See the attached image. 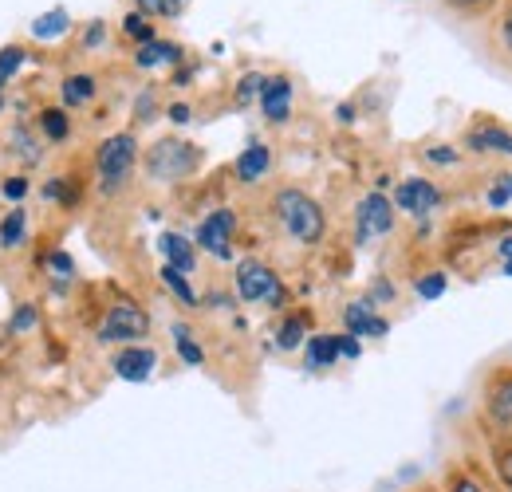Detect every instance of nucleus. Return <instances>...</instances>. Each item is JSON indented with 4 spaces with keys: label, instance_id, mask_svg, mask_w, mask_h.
Segmentation results:
<instances>
[{
    "label": "nucleus",
    "instance_id": "nucleus-1",
    "mask_svg": "<svg viewBox=\"0 0 512 492\" xmlns=\"http://www.w3.org/2000/svg\"><path fill=\"white\" fill-rule=\"evenodd\" d=\"M272 213H276L280 229L304 248L320 245L323 233H327V213H323V205L308 193V189H296V185L276 189V197H272Z\"/></svg>",
    "mask_w": 512,
    "mask_h": 492
},
{
    "label": "nucleus",
    "instance_id": "nucleus-2",
    "mask_svg": "<svg viewBox=\"0 0 512 492\" xmlns=\"http://www.w3.org/2000/svg\"><path fill=\"white\" fill-rule=\"evenodd\" d=\"M138 166V138L130 130H119V134H107L95 150V174H99V193H119L127 189L130 174Z\"/></svg>",
    "mask_w": 512,
    "mask_h": 492
},
{
    "label": "nucleus",
    "instance_id": "nucleus-3",
    "mask_svg": "<svg viewBox=\"0 0 512 492\" xmlns=\"http://www.w3.org/2000/svg\"><path fill=\"white\" fill-rule=\"evenodd\" d=\"M201 170V146L193 142H182V138H162L146 150V174L154 182L162 185H174V182H186Z\"/></svg>",
    "mask_w": 512,
    "mask_h": 492
},
{
    "label": "nucleus",
    "instance_id": "nucleus-4",
    "mask_svg": "<svg viewBox=\"0 0 512 492\" xmlns=\"http://www.w3.org/2000/svg\"><path fill=\"white\" fill-rule=\"evenodd\" d=\"M233 284H237V296H241L245 304H264V308H284V304H288L284 280L276 276L272 264H264V260H256V256L237 260Z\"/></svg>",
    "mask_w": 512,
    "mask_h": 492
},
{
    "label": "nucleus",
    "instance_id": "nucleus-5",
    "mask_svg": "<svg viewBox=\"0 0 512 492\" xmlns=\"http://www.w3.org/2000/svg\"><path fill=\"white\" fill-rule=\"evenodd\" d=\"M150 335V311L138 308V304H115V308L103 315V323H99V331H95V339L103 343V347H130V343H138V339H146Z\"/></svg>",
    "mask_w": 512,
    "mask_h": 492
},
{
    "label": "nucleus",
    "instance_id": "nucleus-6",
    "mask_svg": "<svg viewBox=\"0 0 512 492\" xmlns=\"http://www.w3.org/2000/svg\"><path fill=\"white\" fill-rule=\"evenodd\" d=\"M394 221H398V209H394V201L386 193H379V189L363 193L359 205H355V245L367 248L371 241L394 233Z\"/></svg>",
    "mask_w": 512,
    "mask_h": 492
},
{
    "label": "nucleus",
    "instance_id": "nucleus-7",
    "mask_svg": "<svg viewBox=\"0 0 512 492\" xmlns=\"http://www.w3.org/2000/svg\"><path fill=\"white\" fill-rule=\"evenodd\" d=\"M481 414L489 433H512V367L489 370L481 390Z\"/></svg>",
    "mask_w": 512,
    "mask_h": 492
},
{
    "label": "nucleus",
    "instance_id": "nucleus-8",
    "mask_svg": "<svg viewBox=\"0 0 512 492\" xmlns=\"http://www.w3.org/2000/svg\"><path fill=\"white\" fill-rule=\"evenodd\" d=\"M390 201H394L398 213H406L414 221H426L446 201V193H442V185L430 182V178H402V182L394 185V197Z\"/></svg>",
    "mask_w": 512,
    "mask_h": 492
},
{
    "label": "nucleus",
    "instance_id": "nucleus-9",
    "mask_svg": "<svg viewBox=\"0 0 512 492\" xmlns=\"http://www.w3.org/2000/svg\"><path fill=\"white\" fill-rule=\"evenodd\" d=\"M233 237H237V213L233 209H213L197 225V245H201V252H209L221 264L233 260Z\"/></svg>",
    "mask_w": 512,
    "mask_h": 492
},
{
    "label": "nucleus",
    "instance_id": "nucleus-10",
    "mask_svg": "<svg viewBox=\"0 0 512 492\" xmlns=\"http://www.w3.org/2000/svg\"><path fill=\"white\" fill-rule=\"evenodd\" d=\"M465 154L481 158H512V126H501L493 119H481L465 130Z\"/></svg>",
    "mask_w": 512,
    "mask_h": 492
},
{
    "label": "nucleus",
    "instance_id": "nucleus-11",
    "mask_svg": "<svg viewBox=\"0 0 512 492\" xmlns=\"http://www.w3.org/2000/svg\"><path fill=\"white\" fill-rule=\"evenodd\" d=\"M438 489L442 492H497V481H493L489 465H481V461H453V465H446Z\"/></svg>",
    "mask_w": 512,
    "mask_h": 492
},
{
    "label": "nucleus",
    "instance_id": "nucleus-12",
    "mask_svg": "<svg viewBox=\"0 0 512 492\" xmlns=\"http://www.w3.org/2000/svg\"><path fill=\"white\" fill-rule=\"evenodd\" d=\"M292 79L288 75H264V87H260V111L272 126H284L292 119Z\"/></svg>",
    "mask_w": 512,
    "mask_h": 492
},
{
    "label": "nucleus",
    "instance_id": "nucleus-13",
    "mask_svg": "<svg viewBox=\"0 0 512 492\" xmlns=\"http://www.w3.org/2000/svg\"><path fill=\"white\" fill-rule=\"evenodd\" d=\"M343 331L355 339H386L390 335V319L379 315L371 300H355L343 308Z\"/></svg>",
    "mask_w": 512,
    "mask_h": 492
},
{
    "label": "nucleus",
    "instance_id": "nucleus-14",
    "mask_svg": "<svg viewBox=\"0 0 512 492\" xmlns=\"http://www.w3.org/2000/svg\"><path fill=\"white\" fill-rule=\"evenodd\" d=\"M111 370H115L123 382H150V374L158 370V351L146 347V343H130V347H123V351L111 359Z\"/></svg>",
    "mask_w": 512,
    "mask_h": 492
},
{
    "label": "nucleus",
    "instance_id": "nucleus-15",
    "mask_svg": "<svg viewBox=\"0 0 512 492\" xmlns=\"http://www.w3.org/2000/svg\"><path fill=\"white\" fill-rule=\"evenodd\" d=\"M485 465H489V473L497 481V492H512V433H489Z\"/></svg>",
    "mask_w": 512,
    "mask_h": 492
},
{
    "label": "nucleus",
    "instance_id": "nucleus-16",
    "mask_svg": "<svg viewBox=\"0 0 512 492\" xmlns=\"http://www.w3.org/2000/svg\"><path fill=\"white\" fill-rule=\"evenodd\" d=\"M237 182L241 185H256V182H264V174L272 170V150L264 146V142H249L245 150H241V158H237Z\"/></svg>",
    "mask_w": 512,
    "mask_h": 492
},
{
    "label": "nucleus",
    "instance_id": "nucleus-17",
    "mask_svg": "<svg viewBox=\"0 0 512 492\" xmlns=\"http://www.w3.org/2000/svg\"><path fill=\"white\" fill-rule=\"evenodd\" d=\"M158 252H162V260H166L170 268H178V272H186V276H190L193 264H197V248H193V241L182 237V233H162V237H158Z\"/></svg>",
    "mask_w": 512,
    "mask_h": 492
},
{
    "label": "nucleus",
    "instance_id": "nucleus-18",
    "mask_svg": "<svg viewBox=\"0 0 512 492\" xmlns=\"http://www.w3.org/2000/svg\"><path fill=\"white\" fill-rule=\"evenodd\" d=\"M339 363V335H308L304 343V367L308 370H331Z\"/></svg>",
    "mask_w": 512,
    "mask_h": 492
},
{
    "label": "nucleus",
    "instance_id": "nucleus-19",
    "mask_svg": "<svg viewBox=\"0 0 512 492\" xmlns=\"http://www.w3.org/2000/svg\"><path fill=\"white\" fill-rule=\"evenodd\" d=\"M186 60V52H182V44H170V40H150V44H142L138 52H134V67H142V71H154V67H162V63H182Z\"/></svg>",
    "mask_w": 512,
    "mask_h": 492
},
{
    "label": "nucleus",
    "instance_id": "nucleus-20",
    "mask_svg": "<svg viewBox=\"0 0 512 492\" xmlns=\"http://www.w3.org/2000/svg\"><path fill=\"white\" fill-rule=\"evenodd\" d=\"M308 327H312V315H284L280 327H276V347L280 351H300L308 343Z\"/></svg>",
    "mask_w": 512,
    "mask_h": 492
},
{
    "label": "nucleus",
    "instance_id": "nucleus-21",
    "mask_svg": "<svg viewBox=\"0 0 512 492\" xmlns=\"http://www.w3.org/2000/svg\"><path fill=\"white\" fill-rule=\"evenodd\" d=\"M95 75H67L64 87H60V95H64V107H87L91 99H95Z\"/></svg>",
    "mask_w": 512,
    "mask_h": 492
},
{
    "label": "nucleus",
    "instance_id": "nucleus-22",
    "mask_svg": "<svg viewBox=\"0 0 512 492\" xmlns=\"http://www.w3.org/2000/svg\"><path fill=\"white\" fill-rule=\"evenodd\" d=\"M28 237V213L16 205L4 221H0V248H20Z\"/></svg>",
    "mask_w": 512,
    "mask_h": 492
},
{
    "label": "nucleus",
    "instance_id": "nucleus-23",
    "mask_svg": "<svg viewBox=\"0 0 512 492\" xmlns=\"http://www.w3.org/2000/svg\"><path fill=\"white\" fill-rule=\"evenodd\" d=\"M158 280L170 288V296H178L186 308H197V292H193L190 276L186 272H178V268H170V264H162V272H158Z\"/></svg>",
    "mask_w": 512,
    "mask_h": 492
},
{
    "label": "nucleus",
    "instance_id": "nucleus-24",
    "mask_svg": "<svg viewBox=\"0 0 512 492\" xmlns=\"http://www.w3.org/2000/svg\"><path fill=\"white\" fill-rule=\"evenodd\" d=\"M174 347H178V359H182L186 367H201V363H205V351H201V343L190 335L186 323H174Z\"/></svg>",
    "mask_w": 512,
    "mask_h": 492
},
{
    "label": "nucleus",
    "instance_id": "nucleus-25",
    "mask_svg": "<svg viewBox=\"0 0 512 492\" xmlns=\"http://www.w3.org/2000/svg\"><path fill=\"white\" fill-rule=\"evenodd\" d=\"M67 28H71V20H67L64 8H52V12H44V16L32 24V36H36V40H60Z\"/></svg>",
    "mask_w": 512,
    "mask_h": 492
},
{
    "label": "nucleus",
    "instance_id": "nucleus-26",
    "mask_svg": "<svg viewBox=\"0 0 512 492\" xmlns=\"http://www.w3.org/2000/svg\"><path fill=\"white\" fill-rule=\"evenodd\" d=\"M449 288V276L442 272V268H434V272H422L418 280H414V292H418V300H442Z\"/></svg>",
    "mask_w": 512,
    "mask_h": 492
},
{
    "label": "nucleus",
    "instance_id": "nucleus-27",
    "mask_svg": "<svg viewBox=\"0 0 512 492\" xmlns=\"http://www.w3.org/2000/svg\"><path fill=\"white\" fill-rule=\"evenodd\" d=\"M44 197L48 201H60L64 209H75L79 197H83V189H79V182H71V178H52V182L44 185Z\"/></svg>",
    "mask_w": 512,
    "mask_h": 492
},
{
    "label": "nucleus",
    "instance_id": "nucleus-28",
    "mask_svg": "<svg viewBox=\"0 0 512 492\" xmlns=\"http://www.w3.org/2000/svg\"><path fill=\"white\" fill-rule=\"evenodd\" d=\"M40 134H44V138H52V142H64L67 134H71L67 111H60V107H48V111H40Z\"/></svg>",
    "mask_w": 512,
    "mask_h": 492
},
{
    "label": "nucleus",
    "instance_id": "nucleus-29",
    "mask_svg": "<svg viewBox=\"0 0 512 492\" xmlns=\"http://www.w3.org/2000/svg\"><path fill=\"white\" fill-rule=\"evenodd\" d=\"M123 32H127L130 40H138V48H142V44H150V40H158V36H154V24H150V16H142L138 8H134V12H127V20H123Z\"/></svg>",
    "mask_w": 512,
    "mask_h": 492
},
{
    "label": "nucleus",
    "instance_id": "nucleus-30",
    "mask_svg": "<svg viewBox=\"0 0 512 492\" xmlns=\"http://www.w3.org/2000/svg\"><path fill=\"white\" fill-rule=\"evenodd\" d=\"M461 158H465V150H457V146H449V142H438V146L426 150V162H430V166H442V170L461 166Z\"/></svg>",
    "mask_w": 512,
    "mask_h": 492
},
{
    "label": "nucleus",
    "instance_id": "nucleus-31",
    "mask_svg": "<svg viewBox=\"0 0 512 492\" xmlns=\"http://www.w3.org/2000/svg\"><path fill=\"white\" fill-rule=\"evenodd\" d=\"M260 87H264V75L260 71H249V75H241L237 79V107H249V103H256L260 99Z\"/></svg>",
    "mask_w": 512,
    "mask_h": 492
},
{
    "label": "nucleus",
    "instance_id": "nucleus-32",
    "mask_svg": "<svg viewBox=\"0 0 512 492\" xmlns=\"http://www.w3.org/2000/svg\"><path fill=\"white\" fill-rule=\"evenodd\" d=\"M142 16H178L186 8V0H134Z\"/></svg>",
    "mask_w": 512,
    "mask_h": 492
},
{
    "label": "nucleus",
    "instance_id": "nucleus-33",
    "mask_svg": "<svg viewBox=\"0 0 512 492\" xmlns=\"http://www.w3.org/2000/svg\"><path fill=\"white\" fill-rule=\"evenodd\" d=\"M497 44H501L505 60L512 63V0L501 8V16H497Z\"/></svg>",
    "mask_w": 512,
    "mask_h": 492
},
{
    "label": "nucleus",
    "instance_id": "nucleus-34",
    "mask_svg": "<svg viewBox=\"0 0 512 492\" xmlns=\"http://www.w3.org/2000/svg\"><path fill=\"white\" fill-rule=\"evenodd\" d=\"M20 63H24V48H4L0 52V87L20 71Z\"/></svg>",
    "mask_w": 512,
    "mask_h": 492
},
{
    "label": "nucleus",
    "instance_id": "nucleus-35",
    "mask_svg": "<svg viewBox=\"0 0 512 492\" xmlns=\"http://www.w3.org/2000/svg\"><path fill=\"white\" fill-rule=\"evenodd\" d=\"M485 201H489V209H493V213H501V209H505V205H509V201H512V189H509V182H505V174H501L497 182L489 185V193H485Z\"/></svg>",
    "mask_w": 512,
    "mask_h": 492
},
{
    "label": "nucleus",
    "instance_id": "nucleus-36",
    "mask_svg": "<svg viewBox=\"0 0 512 492\" xmlns=\"http://www.w3.org/2000/svg\"><path fill=\"white\" fill-rule=\"evenodd\" d=\"M48 268L56 272V280H60V284H64V280H71V276H75V260H71L67 252H52V256H48Z\"/></svg>",
    "mask_w": 512,
    "mask_h": 492
},
{
    "label": "nucleus",
    "instance_id": "nucleus-37",
    "mask_svg": "<svg viewBox=\"0 0 512 492\" xmlns=\"http://www.w3.org/2000/svg\"><path fill=\"white\" fill-rule=\"evenodd\" d=\"M32 327H36V308H32V304H20V311L8 319V331L20 335V331H32Z\"/></svg>",
    "mask_w": 512,
    "mask_h": 492
},
{
    "label": "nucleus",
    "instance_id": "nucleus-38",
    "mask_svg": "<svg viewBox=\"0 0 512 492\" xmlns=\"http://www.w3.org/2000/svg\"><path fill=\"white\" fill-rule=\"evenodd\" d=\"M339 359H347V363H355V359H363V343L355 339V335H339Z\"/></svg>",
    "mask_w": 512,
    "mask_h": 492
},
{
    "label": "nucleus",
    "instance_id": "nucleus-39",
    "mask_svg": "<svg viewBox=\"0 0 512 492\" xmlns=\"http://www.w3.org/2000/svg\"><path fill=\"white\" fill-rule=\"evenodd\" d=\"M12 138H16V146H20V158H24L28 166H32V162H40V154H36V142H32V134H28V130H16Z\"/></svg>",
    "mask_w": 512,
    "mask_h": 492
},
{
    "label": "nucleus",
    "instance_id": "nucleus-40",
    "mask_svg": "<svg viewBox=\"0 0 512 492\" xmlns=\"http://www.w3.org/2000/svg\"><path fill=\"white\" fill-rule=\"evenodd\" d=\"M134 119H138V123H150V119H154V91H142V95H138Z\"/></svg>",
    "mask_w": 512,
    "mask_h": 492
},
{
    "label": "nucleus",
    "instance_id": "nucleus-41",
    "mask_svg": "<svg viewBox=\"0 0 512 492\" xmlns=\"http://www.w3.org/2000/svg\"><path fill=\"white\" fill-rule=\"evenodd\" d=\"M446 8H453V12H485V8H493L497 0H442Z\"/></svg>",
    "mask_w": 512,
    "mask_h": 492
},
{
    "label": "nucleus",
    "instance_id": "nucleus-42",
    "mask_svg": "<svg viewBox=\"0 0 512 492\" xmlns=\"http://www.w3.org/2000/svg\"><path fill=\"white\" fill-rule=\"evenodd\" d=\"M367 300H371L375 308H379V304H390V300H394V284H390V280H375V288H371Z\"/></svg>",
    "mask_w": 512,
    "mask_h": 492
},
{
    "label": "nucleus",
    "instance_id": "nucleus-43",
    "mask_svg": "<svg viewBox=\"0 0 512 492\" xmlns=\"http://www.w3.org/2000/svg\"><path fill=\"white\" fill-rule=\"evenodd\" d=\"M166 119L174 126H186L193 119V107L190 103H170V111H166Z\"/></svg>",
    "mask_w": 512,
    "mask_h": 492
},
{
    "label": "nucleus",
    "instance_id": "nucleus-44",
    "mask_svg": "<svg viewBox=\"0 0 512 492\" xmlns=\"http://www.w3.org/2000/svg\"><path fill=\"white\" fill-rule=\"evenodd\" d=\"M0 193H4L8 201H20V197L28 193V182H24V178H8V182L0 185Z\"/></svg>",
    "mask_w": 512,
    "mask_h": 492
},
{
    "label": "nucleus",
    "instance_id": "nucleus-45",
    "mask_svg": "<svg viewBox=\"0 0 512 492\" xmlns=\"http://www.w3.org/2000/svg\"><path fill=\"white\" fill-rule=\"evenodd\" d=\"M103 40H107V28H103V20H95V24L87 28V36H83V44H87V48H99Z\"/></svg>",
    "mask_w": 512,
    "mask_h": 492
},
{
    "label": "nucleus",
    "instance_id": "nucleus-46",
    "mask_svg": "<svg viewBox=\"0 0 512 492\" xmlns=\"http://www.w3.org/2000/svg\"><path fill=\"white\" fill-rule=\"evenodd\" d=\"M497 256H501V260H512V229H505V233L497 237Z\"/></svg>",
    "mask_w": 512,
    "mask_h": 492
},
{
    "label": "nucleus",
    "instance_id": "nucleus-47",
    "mask_svg": "<svg viewBox=\"0 0 512 492\" xmlns=\"http://www.w3.org/2000/svg\"><path fill=\"white\" fill-rule=\"evenodd\" d=\"M335 119H339L343 126L355 123V103H339V107H335Z\"/></svg>",
    "mask_w": 512,
    "mask_h": 492
},
{
    "label": "nucleus",
    "instance_id": "nucleus-48",
    "mask_svg": "<svg viewBox=\"0 0 512 492\" xmlns=\"http://www.w3.org/2000/svg\"><path fill=\"white\" fill-rule=\"evenodd\" d=\"M501 276H509L512 280V260H501Z\"/></svg>",
    "mask_w": 512,
    "mask_h": 492
},
{
    "label": "nucleus",
    "instance_id": "nucleus-49",
    "mask_svg": "<svg viewBox=\"0 0 512 492\" xmlns=\"http://www.w3.org/2000/svg\"><path fill=\"white\" fill-rule=\"evenodd\" d=\"M418 492H442L438 485H426V489H418Z\"/></svg>",
    "mask_w": 512,
    "mask_h": 492
},
{
    "label": "nucleus",
    "instance_id": "nucleus-50",
    "mask_svg": "<svg viewBox=\"0 0 512 492\" xmlns=\"http://www.w3.org/2000/svg\"><path fill=\"white\" fill-rule=\"evenodd\" d=\"M505 182H509V189H512V174H505Z\"/></svg>",
    "mask_w": 512,
    "mask_h": 492
}]
</instances>
